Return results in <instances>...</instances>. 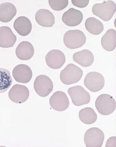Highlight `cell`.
<instances>
[{"label":"cell","instance_id":"obj_10","mask_svg":"<svg viewBox=\"0 0 116 147\" xmlns=\"http://www.w3.org/2000/svg\"><path fill=\"white\" fill-rule=\"evenodd\" d=\"M50 105L56 111L62 112L69 107V100L67 95L63 92L57 91L51 96L49 100Z\"/></svg>","mask_w":116,"mask_h":147},{"label":"cell","instance_id":"obj_23","mask_svg":"<svg viewBox=\"0 0 116 147\" xmlns=\"http://www.w3.org/2000/svg\"><path fill=\"white\" fill-rule=\"evenodd\" d=\"M13 82L10 71L6 69L0 68V93L6 92L12 85Z\"/></svg>","mask_w":116,"mask_h":147},{"label":"cell","instance_id":"obj_9","mask_svg":"<svg viewBox=\"0 0 116 147\" xmlns=\"http://www.w3.org/2000/svg\"><path fill=\"white\" fill-rule=\"evenodd\" d=\"M29 96L28 89L25 86L15 84L9 90L8 96L13 102L21 104L26 102Z\"/></svg>","mask_w":116,"mask_h":147},{"label":"cell","instance_id":"obj_19","mask_svg":"<svg viewBox=\"0 0 116 147\" xmlns=\"http://www.w3.org/2000/svg\"><path fill=\"white\" fill-rule=\"evenodd\" d=\"M17 9L13 4L6 2L0 4V21L7 23L16 16Z\"/></svg>","mask_w":116,"mask_h":147},{"label":"cell","instance_id":"obj_26","mask_svg":"<svg viewBox=\"0 0 116 147\" xmlns=\"http://www.w3.org/2000/svg\"><path fill=\"white\" fill-rule=\"evenodd\" d=\"M116 137H112L110 138L107 140L106 147H116Z\"/></svg>","mask_w":116,"mask_h":147},{"label":"cell","instance_id":"obj_17","mask_svg":"<svg viewBox=\"0 0 116 147\" xmlns=\"http://www.w3.org/2000/svg\"><path fill=\"white\" fill-rule=\"evenodd\" d=\"M13 27L17 32L23 36L28 35L32 29V24L31 21L24 16L17 18L14 22Z\"/></svg>","mask_w":116,"mask_h":147},{"label":"cell","instance_id":"obj_16","mask_svg":"<svg viewBox=\"0 0 116 147\" xmlns=\"http://www.w3.org/2000/svg\"><path fill=\"white\" fill-rule=\"evenodd\" d=\"M16 54L18 58L22 60H27L33 57L34 49L29 42L24 41L20 42L16 48Z\"/></svg>","mask_w":116,"mask_h":147},{"label":"cell","instance_id":"obj_20","mask_svg":"<svg viewBox=\"0 0 116 147\" xmlns=\"http://www.w3.org/2000/svg\"><path fill=\"white\" fill-rule=\"evenodd\" d=\"M101 45L104 50L112 51L116 47V31L113 29H110L102 37Z\"/></svg>","mask_w":116,"mask_h":147},{"label":"cell","instance_id":"obj_18","mask_svg":"<svg viewBox=\"0 0 116 147\" xmlns=\"http://www.w3.org/2000/svg\"><path fill=\"white\" fill-rule=\"evenodd\" d=\"M73 59L75 62L84 67L91 66L94 61L93 54L87 50L75 53L73 55Z\"/></svg>","mask_w":116,"mask_h":147},{"label":"cell","instance_id":"obj_6","mask_svg":"<svg viewBox=\"0 0 116 147\" xmlns=\"http://www.w3.org/2000/svg\"><path fill=\"white\" fill-rule=\"evenodd\" d=\"M34 88L36 93L42 97H46L53 89V84L51 80L44 75L37 76L34 83Z\"/></svg>","mask_w":116,"mask_h":147},{"label":"cell","instance_id":"obj_8","mask_svg":"<svg viewBox=\"0 0 116 147\" xmlns=\"http://www.w3.org/2000/svg\"><path fill=\"white\" fill-rule=\"evenodd\" d=\"M104 139L103 132L97 127H92L86 132L84 137L85 144L87 147H101Z\"/></svg>","mask_w":116,"mask_h":147},{"label":"cell","instance_id":"obj_1","mask_svg":"<svg viewBox=\"0 0 116 147\" xmlns=\"http://www.w3.org/2000/svg\"><path fill=\"white\" fill-rule=\"evenodd\" d=\"M83 71L73 64H69L60 73V78L62 82L67 85L76 83L82 78Z\"/></svg>","mask_w":116,"mask_h":147},{"label":"cell","instance_id":"obj_13","mask_svg":"<svg viewBox=\"0 0 116 147\" xmlns=\"http://www.w3.org/2000/svg\"><path fill=\"white\" fill-rule=\"evenodd\" d=\"M83 18V14L80 11L71 8L65 12L62 17V20L69 27H75L82 22Z\"/></svg>","mask_w":116,"mask_h":147},{"label":"cell","instance_id":"obj_11","mask_svg":"<svg viewBox=\"0 0 116 147\" xmlns=\"http://www.w3.org/2000/svg\"><path fill=\"white\" fill-rule=\"evenodd\" d=\"M46 64L53 69L61 68L66 61L65 56L61 51L53 50L49 52L45 57Z\"/></svg>","mask_w":116,"mask_h":147},{"label":"cell","instance_id":"obj_15","mask_svg":"<svg viewBox=\"0 0 116 147\" xmlns=\"http://www.w3.org/2000/svg\"><path fill=\"white\" fill-rule=\"evenodd\" d=\"M35 19L37 22L42 27H52L55 23V18L53 14L49 10L40 9L37 12Z\"/></svg>","mask_w":116,"mask_h":147},{"label":"cell","instance_id":"obj_24","mask_svg":"<svg viewBox=\"0 0 116 147\" xmlns=\"http://www.w3.org/2000/svg\"><path fill=\"white\" fill-rule=\"evenodd\" d=\"M49 4L53 10L61 11L63 10L68 5V0H61V1H55L49 0Z\"/></svg>","mask_w":116,"mask_h":147},{"label":"cell","instance_id":"obj_12","mask_svg":"<svg viewBox=\"0 0 116 147\" xmlns=\"http://www.w3.org/2000/svg\"><path fill=\"white\" fill-rule=\"evenodd\" d=\"M13 76L17 82L27 83L32 78L33 72L31 68L27 65L19 64L16 66L13 69Z\"/></svg>","mask_w":116,"mask_h":147},{"label":"cell","instance_id":"obj_5","mask_svg":"<svg viewBox=\"0 0 116 147\" xmlns=\"http://www.w3.org/2000/svg\"><path fill=\"white\" fill-rule=\"evenodd\" d=\"M73 104L80 106L88 104L91 100L89 93L82 86L80 85L69 88L67 91Z\"/></svg>","mask_w":116,"mask_h":147},{"label":"cell","instance_id":"obj_4","mask_svg":"<svg viewBox=\"0 0 116 147\" xmlns=\"http://www.w3.org/2000/svg\"><path fill=\"white\" fill-rule=\"evenodd\" d=\"M95 107L98 112L103 115L112 114L116 107V102L114 98L108 94H103L97 97Z\"/></svg>","mask_w":116,"mask_h":147},{"label":"cell","instance_id":"obj_7","mask_svg":"<svg viewBox=\"0 0 116 147\" xmlns=\"http://www.w3.org/2000/svg\"><path fill=\"white\" fill-rule=\"evenodd\" d=\"M105 79L103 76L97 72L89 73L84 80L85 87L90 91L96 92L102 90L105 85Z\"/></svg>","mask_w":116,"mask_h":147},{"label":"cell","instance_id":"obj_2","mask_svg":"<svg viewBox=\"0 0 116 147\" xmlns=\"http://www.w3.org/2000/svg\"><path fill=\"white\" fill-rule=\"evenodd\" d=\"M116 11V4L111 1L96 4L92 8L93 13L105 21L110 20Z\"/></svg>","mask_w":116,"mask_h":147},{"label":"cell","instance_id":"obj_14","mask_svg":"<svg viewBox=\"0 0 116 147\" xmlns=\"http://www.w3.org/2000/svg\"><path fill=\"white\" fill-rule=\"evenodd\" d=\"M17 40L16 36L9 27H0V47L8 48L14 46Z\"/></svg>","mask_w":116,"mask_h":147},{"label":"cell","instance_id":"obj_21","mask_svg":"<svg viewBox=\"0 0 116 147\" xmlns=\"http://www.w3.org/2000/svg\"><path fill=\"white\" fill-rule=\"evenodd\" d=\"M79 117L80 121L87 125L94 124L97 118V115L94 110L89 107L81 109L79 113Z\"/></svg>","mask_w":116,"mask_h":147},{"label":"cell","instance_id":"obj_22","mask_svg":"<svg viewBox=\"0 0 116 147\" xmlns=\"http://www.w3.org/2000/svg\"><path fill=\"white\" fill-rule=\"evenodd\" d=\"M85 27L90 33L95 35L100 34L104 30L103 23L94 17H90L86 20Z\"/></svg>","mask_w":116,"mask_h":147},{"label":"cell","instance_id":"obj_3","mask_svg":"<svg viewBox=\"0 0 116 147\" xmlns=\"http://www.w3.org/2000/svg\"><path fill=\"white\" fill-rule=\"evenodd\" d=\"M63 41L67 47L71 49H75L85 45L86 37L84 33L79 30H69L65 33Z\"/></svg>","mask_w":116,"mask_h":147},{"label":"cell","instance_id":"obj_25","mask_svg":"<svg viewBox=\"0 0 116 147\" xmlns=\"http://www.w3.org/2000/svg\"><path fill=\"white\" fill-rule=\"evenodd\" d=\"M89 0L79 1V0H72L71 2L73 5L78 8H84L86 7L89 4Z\"/></svg>","mask_w":116,"mask_h":147}]
</instances>
